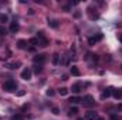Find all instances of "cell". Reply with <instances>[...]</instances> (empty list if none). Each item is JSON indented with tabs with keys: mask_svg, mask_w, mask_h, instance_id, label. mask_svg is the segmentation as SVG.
<instances>
[{
	"mask_svg": "<svg viewBox=\"0 0 122 120\" xmlns=\"http://www.w3.org/2000/svg\"><path fill=\"white\" fill-rule=\"evenodd\" d=\"M75 113H78V109H77V107H71L68 115H70V116H72V115H75Z\"/></svg>",
	"mask_w": 122,
	"mask_h": 120,
	"instance_id": "7402d4cb",
	"label": "cell"
},
{
	"mask_svg": "<svg viewBox=\"0 0 122 120\" xmlns=\"http://www.w3.org/2000/svg\"><path fill=\"white\" fill-rule=\"evenodd\" d=\"M112 92H114V88H108V89H105V92L101 95V99H107V97H109V96L112 95Z\"/></svg>",
	"mask_w": 122,
	"mask_h": 120,
	"instance_id": "9c48e42d",
	"label": "cell"
},
{
	"mask_svg": "<svg viewBox=\"0 0 122 120\" xmlns=\"http://www.w3.org/2000/svg\"><path fill=\"white\" fill-rule=\"evenodd\" d=\"M37 38H38V44H40V47H47L48 45V40L44 37V32H38L37 34Z\"/></svg>",
	"mask_w": 122,
	"mask_h": 120,
	"instance_id": "3957f363",
	"label": "cell"
},
{
	"mask_svg": "<svg viewBox=\"0 0 122 120\" xmlns=\"http://www.w3.org/2000/svg\"><path fill=\"white\" fill-rule=\"evenodd\" d=\"M17 88V83L13 81V79H7L4 83H3V89L7 90V92H14Z\"/></svg>",
	"mask_w": 122,
	"mask_h": 120,
	"instance_id": "6da1fadb",
	"label": "cell"
},
{
	"mask_svg": "<svg viewBox=\"0 0 122 120\" xmlns=\"http://www.w3.org/2000/svg\"><path fill=\"white\" fill-rule=\"evenodd\" d=\"M51 61H53V64H54V65H57V64L60 62V55H58V54H54Z\"/></svg>",
	"mask_w": 122,
	"mask_h": 120,
	"instance_id": "2e32d148",
	"label": "cell"
},
{
	"mask_svg": "<svg viewBox=\"0 0 122 120\" xmlns=\"http://www.w3.org/2000/svg\"><path fill=\"white\" fill-rule=\"evenodd\" d=\"M6 34H7L6 27H4V26H0V35H6Z\"/></svg>",
	"mask_w": 122,
	"mask_h": 120,
	"instance_id": "44dd1931",
	"label": "cell"
},
{
	"mask_svg": "<svg viewBox=\"0 0 122 120\" xmlns=\"http://www.w3.org/2000/svg\"><path fill=\"white\" fill-rule=\"evenodd\" d=\"M119 41H121V42H122V34H121V37H119Z\"/></svg>",
	"mask_w": 122,
	"mask_h": 120,
	"instance_id": "f1b7e54d",
	"label": "cell"
},
{
	"mask_svg": "<svg viewBox=\"0 0 122 120\" xmlns=\"http://www.w3.org/2000/svg\"><path fill=\"white\" fill-rule=\"evenodd\" d=\"M58 93H60L61 96H65V95L68 93V89H67V88H60V89H58Z\"/></svg>",
	"mask_w": 122,
	"mask_h": 120,
	"instance_id": "ac0fdd59",
	"label": "cell"
},
{
	"mask_svg": "<svg viewBox=\"0 0 122 120\" xmlns=\"http://www.w3.org/2000/svg\"><path fill=\"white\" fill-rule=\"evenodd\" d=\"M71 75H74V76H80V75H81V72H80L78 66H75V65H72V66H71Z\"/></svg>",
	"mask_w": 122,
	"mask_h": 120,
	"instance_id": "4fadbf2b",
	"label": "cell"
},
{
	"mask_svg": "<svg viewBox=\"0 0 122 120\" xmlns=\"http://www.w3.org/2000/svg\"><path fill=\"white\" fill-rule=\"evenodd\" d=\"M46 60H47V58H46L44 54H37L36 57H33V62H34L36 65H41V66H43V64L46 62Z\"/></svg>",
	"mask_w": 122,
	"mask_h": 120,
	"instance_id": "7a4b0ae2",
	"label": "cell"
},
{
	"mask_svg": "<svg viewBox=\"0 0 122 120\" xmlns=\"http://www.w3.org/2000/svg\"><path fill=\"white\" fill-rule=\"evenodd\" d=\"M78 120H85V119H82V117H80V119H78Z\"/></svg>",
	"mask_w": 122,
	"mask_h": 120,
	"instance_id": "f546056e",
	"label": "cell"
},
{
	"mask_svg": "<svg viewBox=\"0 0 122 120\" xmlns=\"http://www.w3.org/2000/svg\"><path fill=\"white\" fill-rule=\"evenodd\" d=\"M111 120H119V119H118L117 115H111Z\"/></svg>",
	"mask_w": 122,
	"mask_h": 120,
	"instance_id": "4316f807",
	"label": "cell"
},
{
	"mask_svg": "<svg viewBox=\"0 0 122 120\" xmlns=\"http://www.w3.org/2000/svg\"><path fill=\"white\" fill-rule=\"evenodd\" d=\"M82 102H85V106H94L95 105V100H94V97H92L91 95H87L82 99Z\"/></svg>",
	"mask_w": 122,
	"mask_h": 120,
	"instance_id": "5b68a950",
	"label": "cell"
},
{
	"mask_svg": "<svg viewBox=\"0 0 122 120\" xmlns=\"http://www.w3.org/2000/svg\"><path fill=\"white\" fill-rule=\"evenodd\" d=\"M98 119V115L95 112H87L85 115V120H97Z\"/></svg>",
	"mask_w": 122,
	"mask_h": 120,
	"instance_id": "ba28073f",
	"label": "cell"
},
{
	"mask_svg": "<svg viewBox=\"0 0 122 120\" xmlns=\"http://www.w3.org/2000/svg\"><path fill=\"white\" fill-rule=\"evenodd\" d=\"M102 37H104L102 34H98L97 37H91V38L88 40V42H90V45H94V44H97L98 41H101V40H102Z\"/></svg>",
	"mask_w": 122,
	"mask_h": 120,
	"instance_id": "8992f818",
	"label": "cell"
},
{
	"mask_svg": "<svg viewBox=\"0 0 122 120\" xmlns=\"http://www.w3.org/2000/svg\"><path fill=\"white\" fill-rule=\"evenodd\" d=\"M48 24H50L53 28H57V27H58V21H56V20H48Z\"/></svg>",
	"mask_w": 122,
	"mask_h": 120,
	"instance_id": "e0dca14e",
	"label": "cell"
},
{
	"mask_svg": "<svg viewBox=\"0 0 122 120\" xmlns=\"http://www.w3.org/2000/svg\"><path fill=\"white\" fill-rule=\"evenodd\" d=\"M70 102H71L72 105H78V103H81V102H82V99H81V97H78V96H72V97L70 99Z\"/></svg>",
	"mask_w": 122,
	"mask_h": 120,
	"instance_id": "5bb4252c",
	"label": "cell"
},
{
	"mask_svg": "<svg viewBox=\"0 0 122 120\" xmlns=\"http://www.w3.org/2000/svg\"><path fill=\"white\" fill-rule=\"evenodd\" d=\"M29 42L33 44V45H40V44H38V38H37V37H36V38H30V40H29Z\"/></svg>",
	"mask_w": 122,
	"mask_h": 120,
	"instance_id": "d6986e66",
	"label": "cell"
},
{
	"mask_svg": "<svg viewBox=\"0 0 122 120\" xmlns=\"http://www.w3.org/2000/svg\"><path fill=\"white\" fill-rule=\"evenodd\" d=\"M19 30H20L19 23H16V21H14V23H11V24H10V32H11V34H16Z\"/></svg>",
	"mask_w": 122,
	"mask_h": 120,
	"instance_id": "52a82bcc",
	"label": "cell"
},
{
	"mask_svg": "<svg viewBox=\"0 0 122 120\" xmlns=\"http://www.w3.org/2000/svg\"><path fill=\"white\" fill-rule=\"evenodd\" d=\"M20 65H21L20 62H9V64H6L4 66H6V68H9V69H16V68H19Z\"/></svg>",
	"mask_w": 122,
	"mask_h": 120,
	"instance_id": "30bf717a",
	"label": "cell"
},
{
	"mask_svg": "<svg viewBox=\"0 0 122 120\" xmlns=\"http://www.w3.org/2000/svg\"><path fill=\"white\" fill-rule=\"evenodd\" d=\"M81 88H82L81 83H74V85L71 86V90H72V93H80V92H81Z\"/></svg>",
	"mask_w": 122,
	"mask_h": 120,
	"instance_id": "8fae6325",
	"label": "cell"
},
{
	"mask_svg": "<svg viewBox=\"0 0 122 120\" xmlns=\"http://www.w3.org/2000/svg\"><path fill=\"white\" fill-rule=\"evenodd\" d=\"M41 71H43V66H41V65H36V66H34V72H36L37 75H38Z\"/></svg>",
	"mask_w": 122,
	"mask_h": 120,
	"instance_id": "ffe728a7",
	"label": "cell"
},
{
	"mask_svg": "<svg viewBox=\"0 0 122 120\" xmlns=\"http://www.w3.org/2000/svg\"><path fill=\"white\" fill-rule=\"evenodd\" d=\"M7 20H9V17H7L6 14H1V16H0V21H1V23H6Z\"/></svg>",
	"mask_w": 122,
	"mask_h": 120,
	"instance_id": "603a6c76",
	"label": "cell"
},
{
	"mask_svg": "<svg viewBox=\"0 0 122 120\" xmlns=\"http://www.w3.org/2000/svg\"><path fill=\"white\" fill-rule=\"evenodd\" d=\"M21 79H24V81H30L31 79V69L30 68H24L21 71Z\"/></svg>",
	"mask_w": 122,
	"mask_h": 120,
	"instance_id": "277c9868",
	"label": "cell"
},
{
	"mask_svg": "<svg viewBox=\"0 0 122 120\" xmlns=\"http://www.w3.org/2000/svg\"><path fill=\"white\" fill-rule=\"evenodd\" d=\"M51 112H53L54 115H60V109H58V107H53V109H51Z\"/></svg>",
	"mask_w": 122,
	"mask_h": 120,
	"instance_id": "d4e9b609",
	"label": "cell"
},
{
	"mask_svg": "<svg viewBox=\"0 0 122 120\" xmlns=\"http://www.w3.org/2000/svg\"><path fill=\"white\" fill-rule=\"evenodd\" d=\"M112 95H114V97H117V99H122V89H119V90H115V89H114Z\"/></svg>",
	"mask_w": 122,
	"mask_h": 120,
	"instance_id": "9a60e30c",
	"label": "cell"
},
{
	"mask_svg": "<svg viewBox=\"0 0 122 120\" xmlns=\"http://www.w3.org/2000/svg\"><path fill=\"white\" fill-rule=\"evenodd\" d=\"M46 93H47V96H54V90L53 89H48Z\"/></svg>",
	"mask_w": 122,
	"mask_h": 120,
	"instance_id": "484cf974",
	"label": "cell"
},
{
	"mask_svg": "<svg viewBox=\"0 0 122 120\" xmlns=\"http://www.w3.org/2000/svg\"><path fill=\"white\" fill-rule=\"evenodd\" d=\"M97 120H105V119H104V117H98Z\"/></svg>",
	"mask_w": 122,
	"mask_h": 120,
	"instance_id": "83f0119b",
	"label": "cell"
},
{
	"mask_svg": "<svg viewBox=\"0 0 122 120\" xmlns=\"http://www.w3.org/2000/svg\"><path fill=\"white\" fill-rule=\"evenodd\" d=\"M13 120H24V117H23L21 115H14V116H13Z\"/></svg>",
	"mask_w": 122,
	"mask_h": 120,
	"instance_id": "cb8c5ba5",
	"label": "cell"
},
{
	"mask_svg": "<svg viewBox=\"0 0 122 120\" xmlns=\"http://www.w3.org/2000/svg\"><path fill=\"white\" fill-rule=\"evenodd\" d=\"M17 45H19L20 50H26V48H27V41H26V40H19V41H17Z\"/></svg>",
	"mask_w": 122,
	"mask_h": 120,
	"instance_id": "7c38bea8",
	"label": "cell"
}]
</instances>
